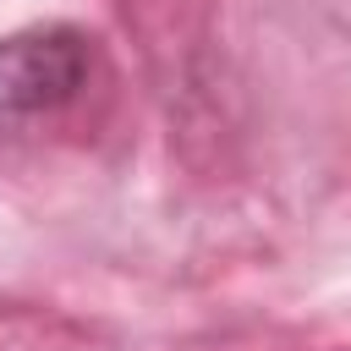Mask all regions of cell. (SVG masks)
Masks as SVG:
<instances>
[{
	"instance_id": "cell-1",
	"label": "cell",
	"mask_w": 351,
	"mask_h": 351,
	"mask_svg": "<svg viewBox=\"0 0 351 351\" xmlns=\"http://www.w3.org/2000/svg\"><path fill=\"white\" fill-rule=\"evenodd\" d=\"M93 38L82 27H27L0 38V132L49 121L88 93Z\"/></svg>"
}]
</instances>
